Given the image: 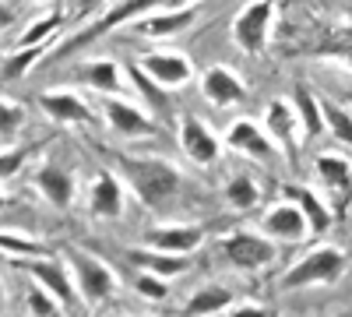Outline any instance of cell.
<instances>
[{
  "label": "cell",
  "instance_id": "cell-1",
  "mask_svg": "<svg viewBox=\"0 0 352 317\" xmlns=\"http://www.w3.org/2000/svg\"><path fill=\"white\" fill-rule=\"evenodd\" d=\"M106 162H109V169H116V177L131 187V194L144 208L162 212V208L176 205L184 194L187 180H184L180 166L162 155H127V152L106 149Z\"/></svg>",
  "mask_w": 352,
  "mask_h": 317
},
{
  "label": "cell",
  "instance_id": "cell-2",
  "mask_svg": "<svg viewBox=\"0 0 352 317\" xmlns=\"http://www.w3.org/2000/svg\"><path fill=\"white\" fill-rule=\"evenodd\" d=\"M64 261L71 265L81 310H99L120 296V275H116L99 254L85 250V247H64Z\"/></svg>",
  "mask_w": 352,
  "mask_h": 317
},
{
  "label": "cell",
  "instance_id": "cell-3",
  "mask_svg": "<svg viewBox=\"0 0 352 317\" xmlns=\"http://www.w3.org/2000/svg\"><path fill=\"white\" fill-rule=\"evenodd\" d=\"M345 272H349V254L335 243H320L282 272L278 289L292 293V289H310V285H335L345 278Z\"/></svg>",
  "mask_w": 352,
  "mask_h": 317
},
{
  "label": "cell",
  "instance_id": "cell-4",
  "mask_svg": "<svg viewBox=\"0 0 352 317\" xmlns=\"http://www.w3.org/2000/svg\"><path fill=\"white\" fill-rule=\"evenodd\" d=\"M180 4H194V0H116V4H109L92 25H88V28H81L78 36H71V39H67L60 50H56L53 56L78 53V50H85L88 43H96V39L116 32V28H124V25L144 18V14H152V11H159V8H180Z\"/></svg>",
  "mask_w": 352,
  "mask_h": 317
},
{
  "label": "cell",
  "instance_id": "cell-5",
  "mask_svg": "<svg viewBox=\"0 0 352 317\" xmlns=\"http://www.w3.org/2000/svg\"><path fill=\"white\" fill-rule=\"evenodd\" d=\"M278 18V0H247L232 18V43L247 56H261L272 43V28Z\"/></svg>",
  "mask_w": 352,
  "mask_h": 317
},
{
  "label": "cell",
  "instance_id": "cell-6",
  "mask_svg": "<svg viewBox=\"0 0 352 317\" xmlns=\"http://www.w3.org/2000/svg\"><path fill=\"white\" fill-rule=\"evenodd\" d=\"M14 265H18L28 278H36L39 285H46V289H50L56 300H64L67 310H78L81 296H78V285H74L71 265L64 261V257H50L46 250H39V254L14 257Z\"/></svg>",
  "mask_w": 352,
  "mask_h": 317
},
{
  "label": "cell",
  "instance_id": "cell-7",
  "mask_svg": "<svg viewBox=\"0 0 352 317\" xmlns=\"http://www.w3.org/2000/svg\"><path fill=\"white\" fill-rule=\"evenodd\" d=\"M219 250L236 272H261L278 257L275 240L268 233H261V229H232L229 237H222Z\"/></svg>",
  "mask_w": 352,
  "mask_h": 317
},
{
  "label": "cell",
  "instance_id": "cell-8",
  "mask_svg": "<svg viewBox=\"0 0 352 317\" xmlns=\"http://www.w3.org/2000/svg\"><path fill=\"white\" fill-rule=\"evenodd\" d=\"M176 138H180V152L187 162H194L197 169H212L219 159H222V149L226 141L204 124L201 117H194V113H184V117H176Z\"/></svg>",
  "mask_w": 352,
  "mask_h": 317
},
{
  "label": "cell",
  "instance_id": "cell-9",
  "mask_svg": "<svg viewBox=\"0 0 352 317\" xmlns=\"http://www.w3.org/2000/svg\"><path fill=\"white\" fill-rule=\"evenodd\" d=\"M32 184L43 194L46 205H53L56 212H67L78 201V173H74V166H67L60 159H43L32 173Z\"/></svg>",
  "mask_w": 352,
  "mask_h": 317
},
{
  "label": "cell",
  "instance_id": "cell-10",
  "mask_svg": "<svg viewBox=\"0 0 352 317\" xmlns=\"http://www.w3.org/2000/svg\"><path fill=\"white\" fill-rule=\"evenodd\" d=\"M39 109L53 124L60 127H85V124H96L99 113L88 106V99L71 89V85H56V89H43L39 92Z\"/></svg>",
  "mask_w": 352,
  "mask_h": 317
},
{
  "label": "cell",
  "instance_id": "cell-11",
  "mask_svg": "<svg viewBox=\"0 0 352 317\" xmlns=\"http://www.w3.org/2000/svg\"><path fill=\"white\" fill-rule=\"evenodd\" d=\"M201 14H204V11H201V4L194 0V4H180V8H159V11H152V14L131 21L127 28H134V32L144 36V39L162 43V39L184 36L187 28H194V25L201 21Z\"/></svg>",
  "mask_w": 352,
  "mask_h": 317
},
{
  "label": "cell",
  "instance_id": "cell-12",
  "mask_svg": "<svg viewBox=\"0 0 352 317\" xmlns=\"http://www.w3.org/2000/svg\"><path fill=\"white\" fill-rule=\"evenodd\" d=\"M102 117H106V127H109L113 134H120V138H127V141L159 138V124H155L141 106L127 102L124 96H102Z\"/></svg>",
  "mask_w": 352,
  "mask_h": 317
},
{
  "label": "cell",
  "instance_id": "cell-13",
  "mask_svg": "<svg viewBox=\"0 0 352 317\" xmlns=\"http://www.w3.org/2000/svg\"><path fill=\"white\" fill-rule=\"evenodd\" d=\"M314 173H317L320 187H324V194H328V205L342 219L345 208H349V201H352V162H349V155H342V152H320L314 159Z\"/></svg>",
  "mask_w": 352,
  "mask_h": 317
},
{
  "label": "cell",
  "instance_id": "cell-14",
  "mask_svg": "<svg viewBox=\"0 0 352 317\" xmlns=\"http://www.w3.org/2000/svg\"><path fill=\"white\" fill-rule=\"evenodd\" d=\"M138 67L148 74L155 85H162V89H187V85L194 81V64L190 56L180 53V50H148L138 56Z\"/></svg>",
  "mask_w": 352,
  "mask_h": 317
},
{
  "label": "cell",
  "instance_id": "cell-15",
  "mask_svg": "<svg viewBox=\"0 0 352 317\" xmlns=\"http://www.w3.org/2000/svg\"><path fill=\"white\" fill-rule=\"evenodd\" d=\"M141 240L155 250L194 257L204 247V240H208V226H201V222H155L141 233Z\"/></svg>",
  "mask_w": 352,
  "mask_h": 317
},
{
  "label": "cell",
  "instance_id": "cell-16",
  "mask_svg": "<svg viewBox=\"0 0 352 317\" xmlns=\"http://www.w3.org/2000/svg\"><path fill=\"white\" fill-rule=\"evenodd\" d=\"M261 233H268L275 243H307L310 240V226H307V215L300 212V205L296 201H289V197H282V201H275V205H268L264 208V215H261Z\"/></svg>",
  "mask_w": 352,
  "mask_h": 317
},
{
  "label": "cell",
  "instance_id": "cell-17",
  "mask_svg": "<svg viewBox=\"0 0 352 317\" xmlns=\"http://www.w3.org/2000/svg\"><path fill=\"white\" fill-rule=\"evenodd\" d=\"M264 127H268V134H272V141L278 145V152L289 162H296L300 145H303V131H300L296 109H292V99L278 96V99H272L268 106H264Z\"/></svg>",
  "mask_w": 352,
  "mask_h": 317
},
{
  "label": "cell",
  "instance_id": "cell-18",
  "mask_svg": "<svg viewBox=\"0 0 352 317\" xmlns=\"http://www.w3.org/2000/svg\"><path fill=\"white\" fill-rule=\"evenodd\" d=\"M226 149L236 152V155H247L254 162H272L278 155V145L272 141V134L264 131V124L250 120V117H240L226 127Z\"/></svg>",
  "mask_w": 352,
  "mask_h": 317
},
{
  "label": "cell",
  "instance_id": "cell-19",
  "mask_svg": "<svg viewBox=\"0 0 352 317\" xmlns=\"http://www.w3.org/2000/svg\"><path fill=\"white\" fill-rule=\"evenodd\" d=\"M201 96L208 99L212 106H219V109H229V106L247 102L250 89L229 64H212V67L201 71Z\"/></svg>",
  "mask_w": 352,
  "mask_h": 317
},
{
  "label": "cell",
  "instance_id": "cell-20",
  "mask_svg": "<svg viewBox=\"0 0 352 317\" xmlns=\"http://www.w3.org/2000/svg\"><path fill=\"white\" fill-rule=\"evenodd\" d=\"M88 215L92 219H120L124 215V180L116 177V169H99L88 180Z\"/></svg>",
  "mask_w": 352,
  "mask_h": 317
},
{
  "label": "cell",
  "instance_id": "cell-21",
  "mask_svg": "<svg viewBox=\"0 0 352 317\" xmlns=\"http://www.w3.org/2000/svg\"><path fill=\"white\" fill-rule=\"evenodd\" d=\"M74 78L81 85H88L92 92H99V96H124L127 92V74H124V67L116 64V61H109V56L81 61L74 67Z\"/></svg>",
  "mask_w": 352,
  "mask_h": 317
},
{
  "label": "cell",
  "instance_id": "cell-22",
  "mask_svg": "<svg viewBox=\"0 0 352 317\" xmlns=\"http://www.w3.org/2000/svg\"><path fill=\"white\" fill-rule=\"evenodd\" d=\"M282 197L296 201L300 212L307 215V226H310V237H324L328 229L335 226V208L328 205V197H320L317 190L310 187H300V184H282Z\"/></svg>",
  "mask_w": 352,
  "mask_h": 317
},
{
  "label": "cell",
  "instance_id": "cell-23",
  "mask_svg": "<svg viewBox=\"0 0 352 317\" xmlns=\"http://www.w3.org/2000/svg\"><path fill=\"white\" fill-rule=\"evenodd\" d=\"M127 261L138 272H155L162 278H176V275H184L190 268V254H169V250H155L148 243H141V247L127 250Z\"/></svg>",
  "mask_w": 352,
  "mask_h": 317
},
{
  "label": "cell",
  "instance_id": "cell-24",
  "mask_svg": "<svg viewBox=\"0 0 352 317\" xmlns=\"http://www.w3.org/2000/svg\"><path fill=\"white\" fill-rule=\"evenodd\" d=\"M236 300V293L229 289V285H219V282H204L197 289L184 300V314L190 317H212V314H226Z\"/></svg>",
  "mask_w": 352,
  "mask_h": 317
},
{
  "label": "cell",
  "instance_id": "cell-25",
  "mask_svg": "<svg viewBox=\"0 0 352 317\" xmlns=\"http://www.w3.org/2000/svg\"><path fill=\"white\" fill-rule=\"evenodd\" d=\"M292 109H296V117H300V131H303V141L317 138V134H324V113H320V96L310 89V85H296L292 89Z\"/></svg>",
  "mask_w": 352,
  "mask_h": 317
},
{
  "label": "cell",
  "instance_id": "cell-26",
  "mask_svg": "<svg viewBox=\"0 0 352 317\" xmlns=\"http://www.w3.org/2000/svg\"><path fill=\"white\" fill-rule=\"evenodd\" d=\"M67 25V11L64 8H50L46 14H36L32 21H28V28L18 36L14 46H39V43H53L56 32Z\"/></svg>",
  "mask_w": 352,
  "mask_h": 317
},
{
  "label": "cell",
  "instance_id": "cell-27",
  "mask_svg": "<svg viewBox=\"0 0 352 317\" xmlns=\"http://www.w3.org/2000/svg\"><path fill=\"white\" fill-rule=\"evenodd\" d=\"M50 43H39V46H14L4 61H0V81H18L32 71L43 56H46Z\"/></svg>",
  "mask_w": 352,
  "mask_h": 317
},
{
  "label": "cell",
  "instance_id": "cell-28",
  "mask_svg": "<svg viewBox=\"0 0 352 317\" xmlns=\"http://www.w3.org/2000/svg\"><path fill=\"white\" fill-rule=\"evenodd\" d=\"M222 197H226V205L232 212H250L261 205V187L254 177H243V173H236V177H229L222 184Z\"/></svg>",
  "mask_w": 352,
  "mask_h": 317
},
{
  "label": "cell",
  "instance_id": "cell-29",
  "mask_svg": "<svg viewBox=\"0 0 352 317\" xmlns=\"http://www.w3.org/2000/svg\"><path fill=\"white\" fill-rule=\"evenodd\" d=\"M25 310L36 314V317H56V314H71L64 307V300H56L46 285H39L36 278H28V289H25Z\"/></svg>",
  "mask_w": 352,
  "mask_h": 317
},
{
  "label": "cell",
  "instance_id": "cell-30",
  "mask_svg": "<svg viewBox=\"0 0 352 317\" xmlns=\"http://www.w3.org/2000/svg\"><path fill=\"white\" fill-rule=\"evenodd\" d=\"M320 113H324V127L331 131V138L352 149V109L338 106L335 99H320Z\"/></svg>",
  "mask_w": 352,
  "mask_h": 317
},
{
  "label": "cell",
  "instance_id": "cell-31",
  "mask_svg": "<svg viewBox=\"0 0 352 317\" xmlns=\"http://www.w3.org/2000/svg\"><path fill=\"white\" fill-rule=\"evenodd\" d=\"M127 71H131V81H134L138 89L144 92V99H148V102H152V106L159 109V117H169V113H173V102H169V96H166L169 89H162V85H155V81H152L148 74H144V71H141L138 64H131Z\"/></svg>",
  "mask_w": 352,
  "mask_h": 317
},
{
  "label": "cell",
  "instance_id": "cell-32",
  "mask_svg": "<svg viewBox=\"0 0 352 317\" xmlns=\"http://www.w3.org/2000/svg\"><path fill=\"white\" fill-rule=\"evenodd\" d=\"M39 152V145H18V149H0V184L14 180L18 173L32 162V155Z\"/></svg>",
  "mask_w": 352,
  "mask_h": 317
},
{
  "label": "cell",
  "instance_id": "cell-33",
  "mask_svg": "<svg viewBox=\"0 0 352 317\" xmlns=\"http://www.w3.org/2000/svg\"><path fill=\"white\" fill-rule=\"evenodd\" d=\"M134 293L141 300H152V303H166L169 300V278L155 275V272H138L134 275Z\"/></svg>",
  "mask_w": 352,
  "mask_h": 317
},
{
  "label": "cell",
  "instance_id": "cell-34",
  "mask_svg": "<svg viewBox=\"0 0 352 317\" xmlns=\"http://www.w3.org/2000/svg\"><path fill=\"white\" fill-rule=\"evenodd\" d=\"M28 124V109L21 102L11 99H0V134H14Z\"/></svg>",
  "mask_w": 352,
  "mask_h": 317
},
{
  "label": "cell",
  "instance_id": "cell-35",
  "mask_svg": "<svg viewBox=\"0 0 352 317\" xmlns=\"http://www.w3.org/2000/svg\"><path fill=\"white\" fill-rule=\"evenodd\" d=\"M0 250L11 254V257H25V254H39L46 247L36 243V240H28V237H18V233H0Z\"/></svg>",
  "mask_w": 352,
  "mask_h": 317
},
{
  "label": "cell",
  "instance_id": "cell-36",
  "mask_svg": "<svg viewBox=\"0 0 352 317\" xmlns=\"http://www.w3.org/2000/svg\"><path fill=\"white\" fill-rule=\"evenodd\" d=\"M226 314H232V317H240V314H272V307L268 303H257V300H247V296H236Z\"/></svg>",
  "mask_w": 352,
  "mask_h": 317
},
{
  "label": "cell",
  "instance_id": "cell-37",
  "mask_svg": "<svg viewBox=\"0 0 352 317\" xmlns=\"http://www.w3.org/2000/svg\"><path fill=\"white\" fill-rule=\"evenodd\" d=\"M102 4H109V0H74V8H78L81 18H85V14H92V11H99Z\"/></svg>",
  "mask_w": 352,
  "mask_h": 317
},
{
  "label": "cell",
  "instance_id": "cell-38",
  "mask_svg": "<svg viewBox=\"0 0 352 317\" xmlns=\"http://www.w3.org/2000/svg\"><path fill=\"white\" fill-rule=\"evenodd\" d=\"M14 18H18V14H14V8L0 0V32H4V28H11V25H14Z\"/></svg>",
  "mask_w": 352,
  "mask_h": 317
},
{
  "label": "cell",
  "instance_id": "cell-39",
  "mask_svg": "<svg viewBox=\"0 0 352 317\" xmlns=\"http://www.w3.org/2000/svg\"><path fill=\"white\" fill-rule=\"evenodd\" d=\"M11 205H14V201H11V197H8V194H4V190H0V215H4V212H8V208H11Z\"/></svg>",
  "mask_w": 352,
  "mask_h": 317
},
{
  "label": "cell",
  "instance_id": "cell-40",
  "mask_svg": "<svg viewBox=\"0 0 352 317\" xmlns=\"http://www.w3.org/2000/svg\"><path fill=\"white\" fill-rule=\"evenodd\" d=\"M4 310H8V285L0 282V314H4Z\"/></svg>",
  "mask_w": 352,
  "mask_h": 317
},
{
  "label": "cell",
  "instance_id": "cell-41",
  "mask_svg": "<svg viewBox=\"0 0 352 317\" xmlns=\"http://www.w3.org/2000/svg\"><path fill=\"white\" fill-rule=\"evenodd\" d=\"M25 4H43V0H25Z\"/></svg>",
  "mask_w": 352,
  "mask_h": 317
}]
</instances>
